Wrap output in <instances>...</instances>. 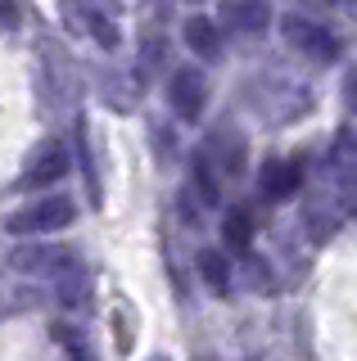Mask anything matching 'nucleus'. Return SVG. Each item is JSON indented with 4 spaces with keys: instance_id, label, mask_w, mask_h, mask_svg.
I'll return each mask as SVG.
<instances>
[{
    "instance_id": "obj_1",
    "label": "nucleus",
    "mask_w": 357,
    "mask_h": 361,
    "mask_svg": "<svg viewBox=\"0 0 357 361\" xmlns=\"http://www.w3.org/2000/svg\"><path fill=\"white\" fill-rule=\"evenodd\" d=\"M249 99H253V113L267 118V122H294V118H303L312 109L308 86L289 82V77H276V73L258 77V82L249 86Z\"/></svg>"
},
{
    "instance_id": "obj_18",
    "label": "nucleus",
    "mask_w": 357,
    "mask_h": 361,
    "mask_svg": "<svg viewBox=\"0 0 357 361\" xmlns=\"http://www.w3.org/2000/svg\"><path fill=\"white\" fill-rule=\"evenodd\" d=\"M330 5H339V9H357V0H330Z\"/></svg>"
},
{
    "instance_id": "obj_16",
    "label": "nucleus",
    "mask_w": 357,
    "mask_h": 361,
    "mask_svg": "<svg viewBox=\"0 0 357 361\" xmlns=\"http://www.w3.org/2000/svg\"><path fill=\"white\" fill-rule=\"evenodd\" d=\"M14 23H18L14 5H9V0H0V37H5V32H14Z\"/></svg>"
},
{
    "instance_id": "obj_10",
    "label": "nucleus",
    "mask_w": 357,
    "mask_h": 361,
    "mask_svg": "<svg viewBox=\"0 0 357 361\" xmlns=\"http://www.w3.org/2000/svg\"><path fill=\"white\" fill-rule=\"evenodd\" d=\"M181 41H186V50H190L195 59H204V63H213L222 54V27L213 18H204V14H190L181 23Z\"/></svg>"
},
{
    "instance_id": "obj_19",
    "label": "nucleus",
    "mask_w": 357,
    "mask_h": 361,
    "mask_svg": "<svg viewBox=\"0 0 357 361\" xmlns=\"http://www.w3.org/2000/svg\"><path fill=\"white\" fill-rule=\"evenodd\" d=\"M154 361H167V357H154Z\"/></svg>"
},
{
    "instance_id": "obj_3",
    "label": "nucleus",
    "mask_w": 357,
    "mask_h": 361,
    "mask_svg": "<svg viewBox=\"0 0 357 361\" xmlns=\"http://www.w3.org/2000/svg\"><path fill=\"white\" fill-rule=\"evenodd\" d=\"M281 37H285V45L298 54V59H308L317 68H326V63L339 59V37H334L326 23H317L308 14H285L281 18Z\"/></svg>"
},
{
    "instance_id": "obj_14",
    "label": "nucleus",
    "mask_w": 357,
    "mask_h": 361,
    "mask_svg": "<svg viewBox=\"0 0 357 361\" xmlns=\"http://www.w3.org/2000/svg\"><path fill=\"white\" fill-rule=\"evenodd\" d=\"M222 240H226L231 253H249V240H253V217L244 208H226L222 217Z\"/></svg>"
},
{
    "instance_id": "obj_7",
    "label": "nucleus",
    "mask_w": 357,
    "mask_h": 361,
    "mask_svg": "<svg viewBox=\"0 0 357 361\" xmlns=\"http://www.w3.org/2000/svg\"><path fill=\"white\" fill-rule=\"evenodd\" d=\"M59 9H63V18H68L73 32L95 37L104 50H118V27H114V18H109V14H99L95 5H86V0H59Z\"/></svg>"
},
{
    "instance_id": "obj_17",
    "label": "nucleus",
    "mask_w": 357,
    "mask_h": 361,
    "mask_svg": "<svg viewBox=\"0 0 357 361\" xmlns=\"http://www.w3.org/2000/svg\"><path fill=\"white\" fill-rule=\"evenodd\" d=\"M344 99H349V109L357 113V68H349V77H344Z\"/></svg>"
},
{
    "instance_id": "obj_8",
    "label": "nucleus",
    "mask_w": 357,
    "mask_h": 361,
    "mask_svg": "<svg viewBox=\"0 0 357 361\" xmlns=\"http://www.w3.org/2000/svg\"><path fill=\"white\" fill-rule=\"evenodd\" d=\"M272 23V5L267 0H226L222 5V27L236 37H262Z\"/></svg>"
},
{
    "instance_id": "obj_4",
    "label": "nucleus",
    "mask_w": 357,
    "mask_h": 361,
    "mask_svg": "<svg viewBox=\"0 0 357 361\" xmlns=\"http://www.w3.org/2000/svg\"><path fill=\"white\" fill-rule=\"evenodd\" d=\"M9 267L23 271V276H46L50 285L68 271H82V257L73 253L68 244H18L9 253Z\"/></svg>"
},
{
    "instance_id": "obj_9",
    "label": "nucleus",
    "mask_w": 357,
    "mask_h": 361,
    "mask_svg": "<svg viewBox=\"0 0 357 361\" xmlns=\"http://www.w3.org/2000/svg\"><path fill=\"white\" fill-rule=\"evenodd\" d=\"M63 172H68V154H63V145L59 140H46L37 154L28 158V167H23V185L28 190H41V185H54Z\"/></svg>"
},
{
    "instance_id": "obj_15",
    "label": "nucleus",
    "mask_w": 357,
    "mask_h": 361,
    "mask_svg": "<svg viewBox=\"0 0 357 361\" xmlns=\"http://www.w3.org/2000/svg\"><path fill=\"white\" fill-rule=\"evenodd\" d=\"M339 203L349 212H357V176H344V185H339Z\"/></svg>"
},
{
    "instance_id": "obj_12",
    "label": "nucleus",
    "mask_w": 357,
    "mask_h": 361,
    "mask_svg": "<svg viewBox=\"0 0 357 361\" xmlns=\"http://www.w3.org/2000/svg\"><path fill=\"white\" fill-rule=\"evenodd\" d=\"M195 267H199V280H204L213 293L231 289V257H226V248H199Z\"/></svg>"
},
{
    "instance_id": "obj_5",
    "label": "nucleus",
    "mask_w": 357,
    "mask_h": 361,
    "mask_svg": "<svg viewBox=\"0 0 357 361\" xmlns=\"http://www.w3.org/2000/svg\"><path fill=\"white\" fill-rule=\"evenodd\" d=\"M167 104L181 122H199L204 118V104H208V77L199 73V68H176L172 77H167Z\"/></svg>"
},
{
    "instance_id": "obj_2",
    "label": "nucleus",
    "mask_w": 357,
    "mask_h": 361,
    "mask_svg": "<svg viewBox=\"0 0 357 361\" xmlns=\"http://www.w3.org/2000/svg\"><path fill=\"white\" fill-rule=\"evenodd\" d=\"M77 221V203L68 195H46V199H32L23 203V208L9 212L5 231L9 235H54V231H68V226Z\"/></svg>"
},
{
    "instance_id": "obj_13",
    "label": "nucleus",
    "mask_w": 357,
    "mask_h": 361,
    "mask_svg": "<svg viewBox=\"0 0 357 361\" xmlns=\"http://www.w3.org/2000/svg\"><path fill=\"white\" fill-rule=\"evenodd\" d=\"M190 190L208 203V208H217V203H222V172H217L213 163H208V154H204V149L190 158Z\"/></svg>"
},
{
    "instance_id": "obj_6",
    "label": "nucleus",
    "mask_w": 357,
    "mask_h": 361,
    "mask_svg": "<svg viewBox=\"0 0 357 361\" xmlns=\"http://www.w3.org/2000/svg\"><path fill=\"white\" fill-rule=\"evenodd\" d=\"M204 154L222 172V180H236V176H244V167H249V145H244V135L236 127H217L204 140Z\"/></svg>"
},
{
    "instance_id": "obj_11",
    "label": "nucleus",
    "mask_w": 357,
    "mask_h": 361,
    "mask_svg": "<svg viewBox=\"0 0 357 361\" xmlns=\"http://www.w3.org/2000/svg\"><path fill=\"white\" fill-rule=\"evenodd\" d=\"M298 185H303L298 163H289V158L262 163V176H258V195L262 199H289V195H298Z\"/></svg>"
}]
</instances>
